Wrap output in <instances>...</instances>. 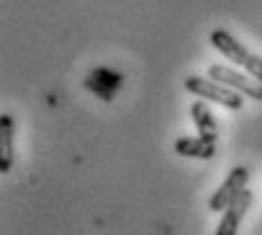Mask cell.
I'll list each match as a JSON object with an SVG mask.
<instances>
[{"label": "cell", "instance_id": "9c48e42d", "mask_svg": "<svg viewBox=\"0 0 262 235\" xmlns=\"http://www.w3.org/2000/svg\"><path fill=\"white\" fill-rule=\"evenodd\" d=\"M174 152L183 158H199V161H210L215 156V143H208L201 136H183L174 143Z\"/></svg>", "mask_w": 262, "mask_h": 235}, {"label": "cell", "instance_id": "8992f818", "mask_svg": "<svg viewBox=\"0 0 262 235\" xmlns=\"http://www.w3.org/2000/svg\"><path fill=\"white\" fill-rule=\"evenodd\" d=\"M251 204H253V193L244 188L242 193H239L235 199L228 204V208L224 210V215L220 220V226H217L215 235H237L239 224H242L247 210L251 208Z\"/></svg>", "mask_w": 262, "mask_h": 235}, {"label": "cell", "instance_id": "277c9868", "mask_svg": "<svg viewBox=\"0 0 262 235\" xmlns=\"http://www.w3.org/2000/svg\"><path fill=\"white\" fill-rule=\"evenodd\" d=\"M247 183H249V170L244 165H235L231 172H228L226 181H224L220 188L215 190V195L210 197L208 208L212 212H224L228 208V204L247 188Z\"/></svg>", "mask_w": 262, "mask_h": 235}, {"label": "cell", "instance_id": "5b68a950", "mask_svg": "<svg viewBox=\"0 0 262 235\" xmlns=\"http://www.w3.org/2000/svg\"><path fill=\"white\" fill-rule=\"evenodd\" d=\"M84 89L97 95L102 102H111L116 93L122 89V75L111 68H95L86 75Z\"/></svg>", "mask_w": 262, "mask_h": 235}, {"label": "cell", "instance_id": "52a82bcc", "mask_svg": "<svg viewBox=\"0 0 262 235\" xmlns=\"http://www.w3.org/2000/svg\"><path fill=\"white\" fill-rule=\"evenodd\" d=\"M190 118H192V122H194L201 138L208 140V143H217V138H220V127H217V120L212 116L210 106L206 104L204 100L192 102V106H190Z\"/></svg>", "mask_w": 262, "mask_h": 235}, {"label": "cell", "instance_id": "7a4b0ae2", "mask_svg": "<svg viewBox=\"0 0 262 235\" xmlns=\"http://www.w3.org/2000/svg\"><path fill=\"white\" fill-rule=\"evenodd\" d=\"M183 86H185V91L192 93V95L204 97V100L215 102V104H222V106L231 109V111H239L242 104H244V100H242L244 95H242V93L228 89V86H224V84H220V81H215L210 77L204 79V77H196V75H192V77H185Z\"/></svg>", "mask_w": 262, "mask_h": 235}, {"label": "cell", "instance_id": "6da1fadb", "mask_svg": "<svg viewBox=\"0 0 262 235\" xmlns=\"http://www.w3.org/2000/svg\"><path fill=\"white\" fill-rule=\"evenodd\" d=\"M210 46L215 48L220 54H224L226 59H231L233 63H239L251 77L258 79L262 84V59L255 57V54H251L247 48L231 34V32H226L224 27L212 30L210 32Z\"/></svg>", "mask_w": 262, "mask_h": 235}, {"label": "cell", "instance_id": "3957f363", "mask_svg": "<svg viewBox=\"0 0 262 235\" xmlns=\"http://www.w3.org/2000/svg\"><path fill=\"white\" fill-rule=\"evenodd\" d=\"M208 77L220 81L224 86H228V89L242 93V95L249 97V100L262 102V84L258 79H251L249 75L237 73V70L228 68V66H224V63H212L208 68Z\"/></svg>", "mask_w": 262, "mask_h": 235}, {"label": "cell", "instance_id": "ba28073f", "mask_svg": "<svg viewBox=\"0 0 262 235\" xmlns=\"http://www.w3.org/2000/svg\"><path fill=\"white\" fill-rule=\"evenodd\" d=\"M14 167V118L9 113L0 116V174Z\"/></svg>", "mask_w": 262, "mask_h": 235}]
</instances>
